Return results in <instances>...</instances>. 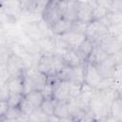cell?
Instances as JSON below:
<instances>
[{"mask_svg": "<svg viewBox=\"0 0 122 122\" xmlns=\"http://www.w3.org/2000/svg\"><path fill=\"white\" fill-rule=\"evenodd\" d=\"M110 117L117 122L122 121V100L121 95L117 96L110 106Z\"/></svg>", "mask_w": 122, "mask_h": 122, "instance_id": "ffe728a7", "label": "cell"}, {"mask_svg": "<svg viewBox=\"0 0 122 122\" xmlns=\"http://www.w3.org/2000/svg\"><path fill=\"white\" fill-rule=\"evenodd\" d=\"M24 97L30 103L32 104L35 108H39L41 103L43 102V100L45 99L41 91H32V92H28L27 94L24 95Z\"/></svg>", "mask_w": 122, "mask_h": 122, "instance_id": "603a6c76", "label": "cell"}, {"mask_svg": "<svg viewBox=\"0 0 122 122\" xmlns=\"http://www.w3.org/2000/svg\"><path fill=\"white\" fill-rule=\"evenodd\" d=\"M109 56L110 55L106 51H104L101 48H99L98 46H94L92 53L90 54V56H89V58L86 62H88V63L93 65L94 67H96L99 64H101L102 62H104Z\"/></svg>", "mask_w": 122, "mask_h": 122, "instance_id": "d6986e66", "label": "cell"}, {"mask_svg": "<svg viewBox=\"0 0 122 122\" xmlns=\"http://www.w3.org/2000/svg\"><path fill=\"white\" fill-rule=\"evenodd\" d=\"M10 106L6 99H0V119H3L6 115Z\"/></svg>", "mask_w": 122, "mask_h": 122, "instance_id": "4dcf8cb0", "label": "cell"}, {"mask_svg": "<svg viewBox=\"0 0 122 122\" xmlns=\"http://www.w3.org/2000/svg\"><path fill=\"white\" fill-rule=\"evenodd\" d=\"M24 92L23 95L32 91H41L47 82V76L39 72L35 68H28L23 75Z\"/></svg>", "mask_w": 122, "mask_h": 122, "instance_id": "6da1fadb", "label": "cell"}, {"mask_svg": "<svg viewBox=\"0 0 122 122\" xmlns=\"http://www.w3.org/2000/svg\"><path fill=\"white\" fill-rule=\"evenodd\" d=\"M59 80H65L71 83L83 85L84 84V63L80 66L69 68L66 67L57 76Z\"/></svg>", "mask_w": 122, "mask_h": 122, "instance_id": "277c9868", "label": "cell"}, {"mask_svg": "<svg viewBox=\"0 0 122 122\" xmlns=\"http://www.w3.org/2000/svg\"><path fill=\"white\" fill-rule=\"evenodd\" d=\"M27 69H28V66L25 63V61L18 55L11 52V54L9 56L6 63V70L9 74V77L23 75Z\"/></svg>", "mask_w": 122, "mask_h": 122, "instance_id": "5b68a950", "label": "cell"}, {"mask_svg": "<svg viewBox=\"0 0 122 122\" xmlns=\"http://www.w3.org/2000/svg\"><path fill=\"white\" fill-rule=\"evenodd\" d=\"M56 53H59L62 56V59L64 61L66 67L73 68V67H77V66H80V65L83 64V62L81 61L80 57L76 53V51H73V50L66 49V50L57 51Z\"/></svg>", "mask_w": 122, "mask_h": 122, "instance_id": "2e32d148", "label": "cell"}, {"mask_svg": "<svg viewBox=\"0 0 122 122\" xmlns=\"http://www.w3.org/2000/svg\"><path fill=\"white\" fill-rule=\"evenodd\" d=\"M18 108H19V110H20L25 115H27V116H29L35 109H37V108H35L32 104H30L24 96H23V99L21 100L20 104L18 105Z\"/></svg>", "mask_w": 122, "mask_h": 122, "instance_id": "4316f807", "label": "cell"}, {"mask_svg": "<svg viewBox=\"0 0 122 122\" xmlns=\"http://www.w3.org/2000/svg\"><path fill=\"white\" fill-rule=\"evenodd\" d=\"M35 43L41 52V55H52L56 51L55 36L47 35Z\"/></svg>", "mask_w": 122, "mask_h": 122, "instance_id": "5bb4252c", "label": "cell"}, {"mask_svg": "<svg viewBox=\"0 0 122 122\" xmlns=\"http://www.w3.org/2000/svg\"><path fill=\"white\" fill-rule=\"evenodd\" d=\"M53 116H55L59 120L71 117L70 108H69L68 102H57L56 101L55 102V106H54Z\"/></svg>", "mask_w": 122, "mask_h": 122, "instance_id": "7402d4cb", "label": "cell"}, {"mask_svg": "<svg viewBox=\"0 0 122 122\" xmlns=\"http://www.w3.org/2000/svg\"><path fill=\"white\" fill-rule=\"evenodd\" d=\"M25 34L30 39L32 42H37L43 37L47 36L44 31V28L42 27L41 23L38 21H31L28 22L23 27Z\"/></svg>", "mask_w": 122, "mask_h": 122, "instance_id": "9c48e42d", "label": "cell"}, {"mask_svg": "<svg viewBox=\"0 0 122 122\" xmlns=\"http://www.w3.org/2000/svg\"><path fill=\"white\" fill-rule=\"evenodd\" d=\"M109 13V10L106 8L98 5L96 3L95 7L92 9V20H101L103 19L107 14Z\"/></svg>", "mask_w": 122, "mask_h": 122, "instance_id": "484cf974", "label": "cell"}, {"mask_svg": "<svg viewBox=\"0 0 122 122\" xmlns=\"http://www.w3.org/2000/svg\"><path fill=\"white\" fill-rule=\"evenodd\" d=\"M71 25L72 22L61 18L57 23H55L51 29L50 30L51 31V33H53V35L55 36H61L63 34H66L70 31H71Z\"/></svg>", "mask_w": 122, "mask_h": 122, "instance_id": "ac0fdd59", "label": "cell"}, {"mask_svg": "<svg viewBox=\"0 0 122 122\" xmlns=\"http://www.w3.org/2000/svg\"><path fill=\"white\" fill-rule=\"evenodd\" d=\"M59 37L66 44L68 49H71L73 51H76L77 48L81 45V43L86 39L85 34H81V33H77V32H73V31H70L66 34L59 36Z\"/></svg>", "mask_w": 122, "mask_h": 122, "instance_id": "9a60e30c", "label": "cell"}, {"mask_svg": "<svg viewBox=\"0 0 122 122\" xmlns=\"http://www.w3.org/2000/svg\"><path fill=\"white\" fill-rule=\"evenodd\" d=\"M62 18L71 22L77 20V1H58Z\"/></svg>", "mask_w": 122, "mask_h": 122, "instance_id": "7c38bea8", "label": "cell"}, {"mask_svg": "<svg viewBox=\"0 0 122 122\" xmlns=\"http://www.w3.org/2000/svg\"><path fill=\"white\" fill-rule=\"evenodd\" d=\"M41 17L42 21L49 29H51L55 23H57L62 18L58 1H48L41 13Z\"/></svg>", "mask_w": 122, "mask_h": 122, "instance_id": "3957f363", "label": "cell"}, {"mask_svg": "<svg viewBox=\"0 0 122 122\" xmlns=\"http://www.w3.org/2000/svg\"><path fill=\"white\" fill-rule=\"evenodd\" d=\"M87 24L88 23H85V22H82V21H79V20L73 21L72 25H71V31L81 33V34H85L86 29H87Z\"/></svg>", "mask_w": 122, "mask_h": 122, "instance_id": "83f0119b", "label": "cell"}, {"mask_svg": "<svg viewBox=\"0 0 122 122\" xmlns=\"http://www.w3.org/2000/svg\"><path fill=\"white\" fill-rule=\"evenodd\" d=\"M55 100L53 99H44L43 102L41 103L39 109L47 115L52 116L53 112H54V106H55Z\"/></svg>", "mask_w": 122, "mask_h": 122, "instance_id": "d4e9b609", "label": "cell"}, {"mask_svg": "<svg viewBox=\"0 0 122 122\" xmlns=\"http://www.w3.org/2000/svg\"><path fill=\"white\" fill-rule=\"evenodd\" d=\"M28 122H51V116L45 114L37 108L28 116Z\"/></svg>", "mask_w": 122, "mask_h": 122, "instance_id": "cb8c5ba5", "label": "cell"}, {"mask_svg": "<svg viewBox=\"0 0 122 122\" xmlns=\"http://www.w3.org/2000/svg\"><path fill=\"white\" fill-rule=\"evenodd\" d=\"M35 69L47 77H55L52 55H40Z\"/></svg>", "mask_w": 122, "mask_h": 122, "instance_id": "4fadbf2b", "label": "cell"}, {"mask_svg": "<svg viewBox=\"0 0 122 122\" xmlns=\"http://www.w3.org/2000/svg\"><path fill=\"white\" fill-rule=\"evenodd\" d=\"M4 122H20L18 119H2Z\"/></svg>", "mask_w": 122, "mask_h": 122, "instance_id": "836d02e7", "label": "cell"}, {"mask_svg": "<svg viewBox=\"0 0 122 122\" xmlns=\"http://www.w3.org/2000/svg\"><path fill=\"white\" fill-rule=\"evenodd\" d=\"M110 11L112 12H122V1L121 0H112L110 7Z\"/></svg>", "mask_w": 122, "mask_h": 122, "instance_id": "f546056e", "label": "cell"}, {"mask_svg": "<svg viewBox=\"0 0 122 122\" xmlns=\"http://www.w3.org/2000/svg\"><path fill=\"white\" fill-rule=\"evenodd\" d=\"M23 96H24L23 94H10L8 99H7L10 108L18 107V105L20 104L21 100L23 99Z\"/></svg>", "mask_w": 122, "mask_h": 122, "instance_id": "f1b7e54d", "label": "cell"}, {"mask_svg": "<svg viewBox=\"0 0 122 122\" xmlns=\"http://www.w3.org/2000/svg\"><path fill=\"white\" fill-rule=\"evenodd\" d=\"M0 99H1V86H0Z\"/></svg>", "mask_w": 122, "mask_h": 122, "instance_id": "74e56055", "label": "cell"}, {"mask_svg": "<svg viewBox=\"0 0 122 122\" xmlns=\"http://www.w3.org/2000/svg\"><path fill=\"white\" fill-rule=\"evenodd\" d=\"M92 122H102V121H100V120H97V119H93Z\"/></svg>", "mask_w": 122, "mask_h": 122, "instance_id": "8d00e7d4", "label": "cell"}, {"mask_svg": "<svg viewBox=\"0 0 122 122\" xmlns=\"http://www.w3.org/2000/svg\"><path fill=\"white\" fill-rule=\"evenodd\" d=\"M8 78H9V74L6 70V65L0 64V86L5 84Z\"/></svg>", "mask_w": 122, "mask_h": 122, "instance_id": "1f68e13d", "label": "cell"}, {"mask_svg": "<svg viewBox=\"0 0 122 122\" xmlns=\"http://www.w3.org/2000/svg\"><path fill=\"white\" fill-rule=\"evenodd\" d=\"M97 46L106 51L109 55H113L114 53L121 51V37H115L109 33L100 41Z\"/></svg>", "mask_w": 122, "mask_h": 122, "instance_id": "ba28073f", "label": "cell"}, {"mask_svg": "<svg viewBox=\"0 0 122 122\" xmlns=\"http://www.w3.org/2000/svg\"><path fill=\"white\" fill-rule=\"evenodd\" d=\"M0 122H4V121H3V120H2V119H0Z\"/></svg>", "mask_w": 122, "mask_h": 122, "instance_id": "f35d334b", "label": "cell"}, {"mask_svg": "<svg viewBox=\"0 0 122 122\" xmlns=\"http://www.w3.org/2000/svg\"><path fill=\"white\" fill-rule=\"evenodd\" d=\"M23 75L8 78L5 85L8 89V91H9L10 94H23V92H24Z\"/></svg>", "mask_w": 122, "mask_h": 122, "instance_id": "e0dca14e", "label": "cell"}, {"mask_svg": "<svg viewBox=\"0 0 122 122\" xmlns=\"http://www.w3.org/2000/svg\"><path fill=\"white\" fill-rule=\"evenodd\" d=\"M59 122H74V120L71 117H68V118H65V119H61Z\"/></svg>", "mask_w": 122, "mask_h": 122, "instance_id": "d6a6232c", "label": "cell"}, {"mask_svg": "<svg viewBox=\"0 0 122 122\" xmlns=\"http://www.w3.org/2000/svg\"><path fill=\"white\" fill-rule=\"evenodd\" d=\"M102 79L103 77L97 71L96 67L88 62H84V84L92 89H95L102 81Z\"/></svg>", "mask_w": 122, "mask_h": 122, "instance_id": "52a82bcc", "label": "cell"}, {"mask_svg": "<svg viewBox=\"0 0 122 122\" xmlns=\"http://www.w3.org/2000/svg\"><path fill=\"white\" fill-rule=\"evenodd\" d=\"M109 34V28L99 20H92L87 24L85 36L93 46H97L100 41Z\"/></svg>", "mask_w": 122, "mask_h": 122, "instance_id": "7a4b0ae2", "label": "cell"}, {"mask_svg": "<svg viewBox=\"0 0 122 122\" xmlns=\"http://www.w3.org/2000/svg\"><path fill=\"white\" fill-rule=\"evenodd\" d=\"M75 122H83V121H75Z\"/></svg>", "mask_w": 122, "mask_h": 122, "instance_id": "ab89813d", "label": "cell"}, {"mask_svg": "<svg viewBox=\"0 0 122 122\" xmlns=\"http://www.w3.org/2000/svg\"><path fill=\"white\" fill-rule=\"evenodd\" d=\"M3 12V9H2V5H1V2H0V13Z\"/></svg>", "mask_w": 122, "mask_h": 122, "instance_id": "d590c367", "label": "cell"}, {"mask_svg": "<svg viewBox=\"0 0 122 122\" xmlns=\"http://www.w3.org/2000/svg\"><path fill=\"white\" fill-rule=\"evenodd\" d=\"M48 1H39V0H26L19 1V6L22 13L28 14H40L42 13Z\"/></svg>", "mask_w": 122, "mask_h": 122, "instance_id": "30bf717a", "label": "cell"}, {"mask_svg": "<svg viewBox=\"0 0 122 122\" xmlns=\"http://www.w3.org/2000/svg\"><path fill=\"white\" fill-rule=\"evenodd\" d=\"M104 122H117V121H115L114 119H112V117H110V116H109V117H108Z\"/></svg>", "mask_w": 122, "mask_h": 122, "instance_id": "e575fe53", "label": "cell"}, {"mask_svg": "<svg viewBox=\"0 0 122 122\" xmlns=\"http://www.w3.org/2000/svg\"><path fill=\"white\" fill-rule=\"evenodd\" d=\"M96 1H77V20L89 23L92 21V9Z\"/></svg>", "mask_w": 122, "mask_h": 122, "instance_id": "8fae6325", "label": "cell"}, {"mask_svg": "<svg viewBox=\"0 0 122 122\" xmlns=\"http://www.w3.org/2000/svg\"><path fill=\"white\" fill-rule=\"evenodd\" d=\"M52 99L57 102H68L71 99L70 83L65 80H59L57 77L53 82Z\"/></svg>", "mask_w": 122, "mask_h": 122, "instance_id": "8992f818", "label": "cell"}, {"mask_svg": "<svg viewBox=\"0 0 122 122\" xmlns=\"http://www.w3.org/2000/svg\"><path fill=\"white\" fill-rule=\"evenodd\" d=\"M93 47H94V46L92 45V43L90 40H88V39L86 38V39L81 43V45L77 48V50L75 51L76 53L78 54V56L80 57V59H81V61H82L83 63L88 60L90 54L92 53V50H93Z\"/></svg>", "mask_w": 122, "mask_h": 122, "instance_id": "44dd1931", "label": "cell"}]
</instances>
